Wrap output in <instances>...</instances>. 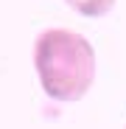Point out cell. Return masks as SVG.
<instances>
[{
    "instance_id": "cell-1",
    "label": "cell",
    "mask_w": 126,
    "mask_h": 129,
    "mask_svg": "<svg viewBox=\"0 0 126 129\" xmlns=\"http://www.w3.org/2000/svg\"><path fill=\"white\" fill-rule=\"evenodd\" d=\"M34 70L48 98L73 104L95 84V51L87 37L70 28H48L34 42Z\"/></svg>"
},
{
    "instance_id": "cell-2",
    "label": "cell",
    "mask_w": 126,
    "mask_h": 129,
    "mask_svg": "<svg viewBox=\"0 0 126 129\" xmlns=\"http://www.w3.org/2000/svg\"><path fill=\"white\" fill-rule=\"evenodd\" d=\"M65 3L81 17H104L112 11L115 0H65Z\"/></svg>"
}]
</instances>
